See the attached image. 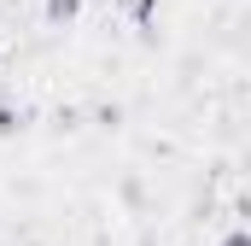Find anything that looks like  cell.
<instances>
[{"mask_svg": "<svg viewBox=\"0 0 251 246\" xmlns=\"http://www.w3.org/2000/svg\"><path fill=\"white\" fill-rule=\"evenodd\" d=\"M105 6H123L140 35H152V24H158V0H105Z\"/></svg>", "mask_w": 251, "mask_h": 246, "instance_id": "cell-1", "label": "cell"}, {"mask_svg": "<svg viewBox=\"0 0 251 246\" xmlns=\"http://www.w3.org/2000/svg\"><path fill=\"white\" fill-rule=\"evenodd\" d=\"M76 12H82V0H41V18H47L53 30H64V24H76Z\"/></svg>", "mask_w": 251, "mask_h": 246, "instance_id": "cell-2", "label": "cell"}, {"mask_svg": "<svg viewBox=\"0 0 251 246\" xmlns=\"http://www.w3.org/2000/svg\"><path fill=\"white\" fill-rule=\"evenodd\" d=\"M24 106H12V100H0V141H12V135H18V129H24Z\"/></svg>", "mask_w": 251, "mask_h": 246, "instance_id": "cell-3", "label": "cell"}, {"mask_svg": "<svg viewBox=\"0 0 251 246\" xmlns=\"http://www.w3.org/2000/svg\"><path fill=\"white\" fill-rule=\"evenodd\" d=\"M222 246H251V241H246V229H240V223H234V229H228V235H222Z\"/></svg>", "mask_w": 251, "mask_h": 246, "instance_id": "cell-4", "label": "cell"}, {"mask_svg": "<svg viewBox=\"0 0 251 246\" xmlns=\"http://www.w3.org/2000/svg\"><path fill=\"white\" fill-rule=\"evenodd\" d=\"M146 246H152V241H146Z\"/></svg>", "mask_w": 251, "mask_h": 246, "instance_id": "cell-5", "label": "cell"}]
</instances>
